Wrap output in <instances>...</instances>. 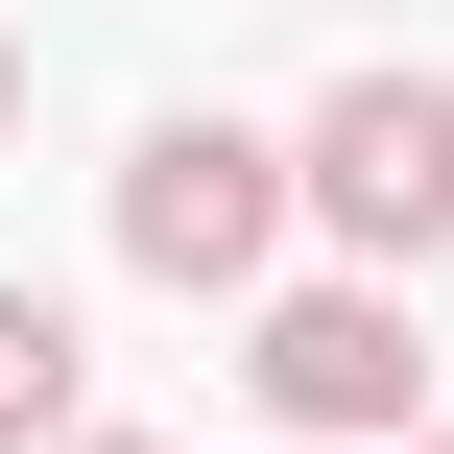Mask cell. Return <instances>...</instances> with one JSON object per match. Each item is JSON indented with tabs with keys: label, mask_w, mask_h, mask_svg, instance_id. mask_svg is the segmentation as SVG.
<instances>
[{
	"label": "cell",
	"mask_w": 454,
	"mask_h": 454,
	"mask_svg": "<svg viewBox=\"0 0 454 454\" xmlns=\"http://www.w3.org/2000/svg\"><path fill=\"white\" fill-rule=\"evenodd\" d=\"M0 144H24V48H0Z\"/></svg>",
	"instance_id": "obj_6"
},
{
	"label": "cell",
	"mask_w": 454,
	"mask_h": 454,
	"mask_svg": "<svg viewBox=\"0 0 454 454\" xmlns=\"http://www.w3.org/2000/svg\"><path fill=\"white\" fill-rule=\"evenodd\" d=\"M72 383H96V359H72V311H48V287H0V454L72 431Z\"/></svg>",
	"instance_id": "obj_4"
},
{
	"label": "cell",
	"mask_w": 454,
	"mask_h": 454,
	"mask_svg": "<svg viewBox=\"0 0 454 454\" xmlns=\"http://www.w3.org/2000/svg\"><path fill=\"white\" fill-rule=\"evenodd\" d=\"M407 454H454V431H407Z\"/></svg>",
	"instance_id": "obj_8"
},
{
	"label": "cell",
	"mask_w": 454,
	"mask_h": 454,
	"mask_svg": "<svg viewBox=\"0 0 454 454\" xmlns=\"http://www.w3.org/2000/svg\"><path fill=\"white\" fill-rule=\"evenodd\" d=\"M287 454H335V431H287Z\"/></svg>",
	"instance_id": "obj_7"
},
{
	"label": "cell",
	"mask_w": 454,
	"mask_h": 454,
	"mask_svg": "<svg viewBox=\"0 0 454 454\" xmlns=\"http://www.w3.org/2000/svg\"><path fill=\"white\" fill-rule=\"evenodd\" d=\"M48 454H168V431H48Z\"/></svg>",
	"instance_id": "obj_5"
},
{
	"label": "cell",
	"mask_w": 454,
	"mask_h": 454,
	"mask_svg": "<svg viewBox=\"0 0 454 454\" xmlns=\"http://www.w3.org/2000/svg\"><path fill=\"white\" fill-rule=\"evenodd\" d=\"M239 383H263V431H407V407H431V335H407V287H383V263H359V287H263V359H239Z\"/></svg>",
	"instance_id": "obj_3"
},
{
	"label": "cell",
	"mask_w": 454,
	"mask_h": 454,
	"mask_svg": "<svg viewBox=\"0 0 454 454\" xmlns=\"http://www.w3.org/2000/svg\"><path fill=\"white\" fill-rule=\"evenodd\" d=\"M287 215H311V168H287L263 120H144V144H120V263H144V287H263Z\"/></svg>",
	"instance_id": "obj_1"
},
{
	"label": "cell",
	"mask_w": 454,
	"mask_h": 454,
	"mask_svg": "<svg viewBox=\"0 0 454 454\" xmlns=\"http://www.w3.org/2000/svg\"><path fill=\"white\" fill-rule=\"evenodd\" d=\"M287 168H311L335 263H431V239H454V96H431V72H335Z\"/></svg>",
	"instance_id": "obj_2"
}]
</instances>
